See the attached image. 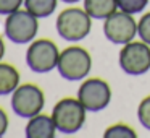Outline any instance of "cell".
<instances>
[{
  "label": "cell",
  "mask_w": 150,
  "mask_h": 138,
  "mask_svg": "<svg viewBox=\"0 0 150 138\" xmlns=\"http://www.w3.org/2000/svg\"><path fill=\"white\" fill-rule=\"evenodd\" d=\"M57 33L60 37L69 42H78L89 36L92 28V18L86 10L78 7L65 8L57 17Z\"/></svg>",
  "instance_id": "obj_1"
},
{
  "label": "cell",
  "mask_w": 150,
  "mask_h": 138,
  "mask_svg": "<svg viewBox=\"0 0 150 138\" xmlns=\"http://www.w3.org/2000/svg\"><path fill=\"white\" fill-rule=\"evenodd\" d=\"M52 119L58 132L65 135H73L84 127L86 107L78 98H63L53 106Z\"/></svg>",
  "instance_id": "obj_2"
},
{
  "label": "cell",
  "mask_w": 150,
  "mask_h": 138,
  "mask_svg": "<svg viewBox=\"0 0 150 138\" xmlns=\"http://www.w3.org/2000/svg\"><path fill=\"white\" fill-rule=\"evenodd\" d=\"M57 68H58L62 78L68 80V81H78L91 73L92 57L84 47L69 46L60 52Z\"/></svg>",
  "instance_id": "obj_3"
},
{
  "label": "cell",
  "mask_w": 150,
  "mask_h": 138,
  "mask_svg": "<svg viewBox=\"0 0 150 138\" xmlns=\"http://www.w3.org/2000/svg\"><path fill=\"white\" fill-rule=\"evenodd\" d=\"M4 31L7 39L15 44H29L36 39L39 31V18L34 17L26 8L13 12L7 15L4 24Z\"/></svg>",
  "instance_id": "obj_4"
},
{
  "label": "cell",
  "mask_w": 150,
  "mask_h": 138,
  "mask_svg": "<svg viewBox=\"0 0 150 138\" xmlns=\"http://www.w3.org/2000/svg\"><path fill=\"white\" fill-rule=\"evenodd\" d=\"M45 106V94L34 83H23L11 93V109L21 119L40 114Z\"/></svg>",
  "instance_id": "obj_5"
},
{
  "label": "cell",
  "mask_w": 150,
  "mask_h": 138,
  "mask_svg": "<svg viewBox=\"0 0 150 138\" xmlns=\"http://www.w3.org/2000/svg\"><path fill=\"white\" fill-rule=\"evenodd\" d=\"M60 59V50L53 41L42 37L29 42L26 50V63L34 73H49L57 68Z\"/></svg>",
  "instance_id": "obj_6"
},
{
  "label": "cell",
  "mask_w": 150,
  "mask_h": 138,
  "mask_svg": "<svg viewBox=\"0 0 150 138\" xmlns=\"http://www.w3.org/2000/svg\"><path fill=\"white\" fill-rule=\"evenodd\" d=\"M120 67L132 76L144 75L150 70V46L144 41H131L120 50Z\"/></svg>",
  "instance_id": "obj_7"
},
{
  "label": "cell",
  "mask_w": 150,
  "mask_h": 138,
  "mask_svg": "<svg viewBox=\"0 0 150 138\" xmlns=\"http://www.w3.org/2000/svg\"><path fill=\"white\" fill-rule=\"evenodd\" d=\"M78 99L89 112L103 111L111 101V88L102 78H87L79 86Z\"/></svg>",
  "instance_id": "obj_8"
},
{
  "label": "cell",
  "mask_w": 150,
  "mask_h": 138,
  "mask_svg": "<svg viewBox=\"0 0 150 138\" xmlns=\"http://www.w3.org/2000/svg\"><path fill=\"white\" fill-rule=\"evenodd\" d=\"M103 34L110 42L113 44H127L136 37L137 34V23L132 15L120 10L111 13L105 18L103 23Z\"/></svg>",
  "instance_id": "obj_9"
},
{
  "label": "cell",
  "mask_w": 150,
  "mask_h": 138,
  "mask_svg": "<svg viewBox=\"0 0 150 138\" xmlns=\"http://www.w3.org/2000/svg\"><path fill=\"white\" fill-rule=\"evenodd\" d=\"M24 133L28 138H53L57 133V125L52 115H45L40 112V114L28 119Z\"/></svg>",
  "instance_id": "obj_10"
},
{
  "label": "cell",
  "mask_w": 150,
  "mask_h": 138,
  "mask_svg": "<svg viewBox=\"0 0 150 138\" xmlns=\"http://www.w3.org/2000/svg\"><path fill=\"white\" fill-rule=\"evenodd\" d=\"M20 72L15 65L0 62V96L11 94L20 86Z\"/></svg>",
  "instance_id": "obj_11"
},
{
  "label": "cell",
  "mask_w": 150,
  "mask_h": 138,
  "mask_svg": "<svg viewBox=\"0 0 150 138\" xmlns=\"http://www.w3.org/2000/svg\"><path fill=\"white\" fill-rule=\"evenodd\" d=\"M118 8L116 0H84V10L94 20H105Z\"/></svg>",
  "instance_id": "obj_12"
},
{
  "label": "cell",
  "mask_w": 150,
  "mask_h": 138,
  "mask_svg": "<svg viewBox=\"0 0 150 138\" xmlns=\"http://www.w3.org/2000/svg\"><path fill=\"white\" fill-rule=\"evenodd\" d=\"M58 0H24V8L37 18H47L57 10Z\"/></svg>",
  "instance_id": "obj_13"
},
{
  "label": "cell",
  "mask_w": 150,
  "mask_h": 138,
  "mask_svg": "<svg viewBox=\"0 0 150 138\" xmlns=\"http://www.w3.org/2000/svg\"><path fill=\"white\" fill-rule=\"evenodd\" d=\"M103 137L105 138H136L137 133L134 128H131L126 124H115L105 130Z\"/></svg>",
  "instance_id": "obj_14"
},
{
  "label": "cell",
  "mask_w": 150,
  "mask_h": 138,
  "mask_svg": "<svg viewBox=\"0 0 150 138\" xmlns=\"http://www.w3.org/2000/svg\"><path fill=\"white\" fill-rule=\"evenodd\" d=\"M116 2H118V8L129 15L140 13L149 5V0H116Z\"/></svg>",
  "instance_id": "obj_15"
},
{
  "label": "cell",
  "mask_w": 150,
  "mask_h": 138,
  "mask_svg": "<svg viewBox=\"0 0 150 138\" xmlns=\"http://www.w3.org/2000/svg\"><path fill=\"white\" fill-rule=\"evenodd\" d=\"M137 117H139L140 125L147 130H150V96H147L140 101L139 107H137Z\"/></svg>",
  "instance_id": "obj_16"
},
{
  "label": "cell",
  "mask_w": 150,
  "mask_h": 138,
  "mask_svg": "<svg viewBox=\"0 0 150 138\" xmlns=\"http://www.w3.org/2000/svg\"><path fill=\"white\" fill-rule=\"evenodd\" d=\"M137 34L144 42L150 46V13H145L137 23Z\"/></svg>",
  "instance_id": "obj_17"
},
{
  "label": "cell",
  "mask_w": 150,
  "mask_h": 138,
  "mask_svg": "<svg viewBox=\"0 0 150 138\" xmlns=\"http://www.w3.org/2000/svg\"><path fill=\"white\" fill-rule=\"evenodd\" d=\"M21 5H24V0H0V15H10L13 12L20 10Z\"/></svg>",
  "instance_id": "obj_18"
},
{
  "label": "cell",
  "mask_w": 150,
  "mask_h": 138,
  "mask_svg": "<svg viewBox=\"0 0 150 138\" xmlns=\"http://www.w3.org/2000/svg\"><path fill=\"white\" fill-rule=\"evenodd\" d=\"M8 125H10V119L8 114L5 112L4 107H0V137H4L8 130Z\"/></svg>",
  "instance_id": "obj_19"
},
{
  "label": "cell",
  "mask_w": 150,
  "mask_h": 138,
  "mask_svg": "<svg viewBox=\"0 0 150 138\" xmlns=\"http://www.w3.org/2000/svg\"><path fill=\"white\" fill-rule=\"evenodd\" d=\"M4 55H5V42H4V39H2V36H0V62H2Z\"/></svg>",
  "instance_id": "obj_20"
},
{
  "label": "cell",
  "mask_w": 150,
  "mask_h": 138,
  "mask_svg": "<svg viewBox=\"0 0 150 138\" xmlns=\"http://www.w3.org/2000/svg\"><path fill=\"white\" fill-rule=\"evenodd\" d=\"M65 4H76V2H81V0H62Z\"/></svg>",
  "instance_id": "obj_21"
}]
</instances>
